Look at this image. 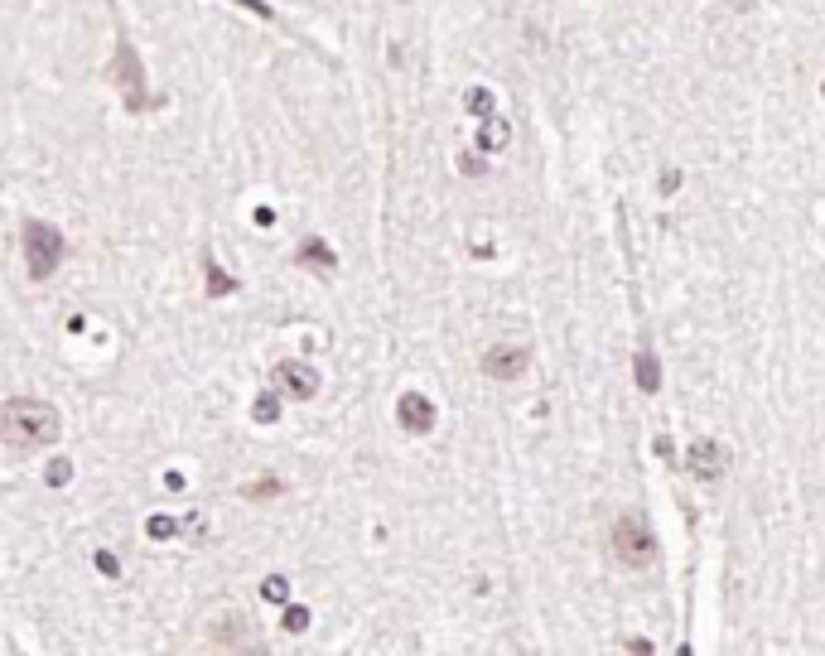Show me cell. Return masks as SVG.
Masks as SVG:
<instances>
[{
  "label": "cell",
  "mask_w": 825,
  "mask_h": 656,
  "mask_svg": "<svg viewBox=\"0 0 825 656\" xmlns=\"http://www.w3.org/2000/svg\"><path fill=\"white\" fill-rule=\"evenodd\" d=\"M58 435H63V415L49 401H39V396H10L0 406V444L29 454V449H49Z\"/></svg>",
  "instance_id": "obj_1"
},
{
  "label": "cell",
  "mask_w": 825,
  "mask_h": 656,
  "mask_svg": "<svg viewBox=\"0 0 825 656\" xmlns=\"http://www.w3.org/2000/svg\"><path fill=\"white\" fill-rule=\"evenodd\" d=\"M608 550H613V560L623 570H647L657 560V531L647 526V517L623 512V517H613V526H608Z\"/></svg>",
  "instance_id": "obj_2"
},
{
  "label": "cell",
  "mask_w": 825,
  "mask_h": 656,
  "mask_svg": "<svg viewBox=\"0 0 825 656\" xmlns=\"http://www.w3.org/2000/svg\"><path fill=\"white\" fill-rule=\"evenodd\" d=\"M63 256H68V242H63V232L49 227V222H29L25 227V266L34 280H49V275L63 266Z\"/></svg>",
  "instance_id": "obj_3"
},
{
  "label": "cell",
  "mask_w": 825,
  "mask_h": 656,
  "mask_svg": "<svg viewBox=\"0 0 825 656\" xmlns=\"http://www.w3.org/2000/svg\"><path fill=\"white\" fill-rule=\"evenodd\" d=\"M271 386L280 396H290V401H309V396H319V372L309 362H300V357H285V362H275Z\"/></svg>",
  "instance_id": "obj_4"
},
{
  "label": "cell",
  "mask_w": 825,
  "mask_h": 656,
  "mask_svg": "<svg viewBox=\"0 0 825 656\" xmlns=\"http://www.w3.org/2000/svg\"><path fill=\"white\" fill-rule=\"evenodd\" d=\"M686 468L695 483H719L724 478V468H729V449L719 444V439H695L686 454Z\"/></svg>",
  "instance_id": "obj_5"
},
{
  "label": "cell",
  "mask_w": 825,
  "mask_h": 656,
  "mask_svg": "<svg viewBox=\"0 0 825 656\" xmlns=\"http://www.w3.org/2000/svg\"><path fill=\"white\" fill-rule=\"evenodd\" d=\"M435 420H440V410H435V401H430L425 391H401V401H396V425H401L406 435H430Z\"/></svg>",
  "instance_id": "obj_6"
},
{
  "label": "cell",
  "mask_w": 825,
  "mask_h": 656,
  "mask_svg": "<svg viewBox=\"0 0 825 656\" xmlns=\"http://www.w3.org/2000/svg\"><path fill=\"white\" fill-rule=\"evenodd\" d=\"M526 367H531V353L517 343H493L483 353V377H493V382H517Z\"/></svg>",
  "instance_id": "obj_7"
},
{
  "label": "cell",
  "mask_w": 825,
  "mask_h": 656,
  "mask_svg": "<svg viewBox=\"0 0 825 656\" xmlns=\"http://www.w3.org/2000/svg\"><path fill=\"white\" fill-rule=\"evenodd\" d=\"M295 261H300V266H309V271H319V275L338 271V256H333V246L324 242V237H304V246L295 251Z\"/></svg>",
  "instance_id": "obj_8"
},
{
  "label": "cell",
  "mask_w": 825,
  "mask_h": 656,
  "mask_svg": "<svg viewBox=\"0 0 825 656\" xmlns=\"http://www.w3.org/2000/svg\"><path fill=\"white\" fill-rule=\"evenodd\" d=\"M507 140H512V126H507L497 111L478 121V150H483V155H497V150H507Z\"/></svg>",
  "instance_id": "obj_9"
},
{
  "label": "cell",
  "mask_w": 825,
  "mask_h": 656,
  "mask_svg": "<svg viewBox=\"0 0 825 656\" xmlns=\"http://www.w3.org/2000/svg\"><path fill=\"white\" fill-rule=\"evenodd\" d=\"M633 382H637V391H661V362H657V353L652 348H642V353H633Z\"/></svg>",
  "instance_id": "obj_10"
},
{
  "label": "cell",
  "mask_w": 825,
  "mask_h": 656,
  "mask_svg": "<svg viewBox=\"0 0 825 656\" xmlns=\"http://www.w3.org/2000/svg\"><path fill=\"white\" fill-rule=\"evenodd\" d=\"M208 632H213V642H218V647H242V632H247V618H242L237 608H232V613H218V618H213V628H208Z\"/></svg>",
  "instance_id": "obj_11"
},
{
  "label": "cell",
  "mask_w": 825,
  "mask_h": 656,
  "mask_svg": "<svg viewBox=\"0 0 825 656\" xmlns=\"http://www.w3.org/2000/svg\"><path fill=\"white\" fill-rule=\"evenodd\" d=\"M464 107L473 111L478 121H483V116H493V92H488V87H473V92L464 97Z\"/></svg>",
  "instance_id": "obj_12"
},
{
  "label": "cell",
  "mask_w": 825,
  "mask_h": 656,
  "mask_svg": "<svg viewBox=\"0 0 825 656\" xmlns=\"http://www.w3.org/2000/svg\"><path fill=\"white\" fill-rule=\"evenodd\" d=\"M251 415H256L261 425H271L275 415H280V391H275V386H271V391H266V396H261V401L251 406Z\"/></svg>",
  "instance_id": "obj_13"
},
{
  "label": "cell",
  "mask_w": 825,
  "mask_h": 656,
  "mask_svg": "<svg viewBox=\"0 0 825 656\" xmlns=\"http://www.w3.org/2000/svg\"><path fill=\"white\" fill-rule=\"evenodd\" d=\"M261 594H266L271 603H285L290 599V579H285V574H271V579L261 584Z\"/></svg>",
  "instance_id": "obj_14"
},
{
  "label": "cell",
  "mask_w": 825,
  "mask_h": 656,
  "mask_svg": "<svg viewBox=\"0 0 825 656\" xmlns=\"http://www.w3.org/2000/svg\"><path fill=\"white\" fill-rule=\"evenodd\" d=\"M309 628V608H285V632H304Z\"/></svg>",
  "instance_id": "obj_15"
},
{
  "label": "cell",
  "mask_w": 825,
  "mask_h": 656,
  "mask_svg": "<svg viewBox=\"0 0 825 656\" xmlns=\"http://www.w3.org/2000/svg\"><path fill=\"white\" fill-rule=\"evenodd\" d=\"M68 478H73V464H68V459H54V464H49V483L58 488V483H68Z\"/></svg>",
  "instance_id": "obj_16"
},
{
  "label": "cell",
  "mask_w": 825,
  "mask_h": 656,
  "mask_svg": "<svg viewBox=\"0 0 825 656\" xmlns=\"http://www.w3.org/2000/svg\"><path fill=\"white\" fill-rule=\"evenodd\" d=\"M174 531H179V526H174V521H165V517L150 521V536H174Z\"/></svg>",
  "instance_id": "obj_17"
},
{
  "label": "cell",
  "mask_w": 825,
  "mask_h": 656,
  "mask_svg": "<svg viewBox=\"0 0 825 656\" xmlns=\"http://www.w3.org/2000/svg\"><path fill=\"white\" fill-rule=\"evenodd\" d=\"M459 169H464V174H488V164L473 160V155H464V164H459Z\"/></svg>",
  "instance_id": "obj_18"
},
{
  "label": "cell",
  "mask_w": 825,
  "mask_h": 656,
  "mask_svg": "<svg viewBox=\"0 0 825 656\" xmlns=\"http://www.w3.org/2000/svg\"><path fill=\"white\" fill-rule=\"evenodd\" d=\"M821 97H825V82H821Z\"/></svg>",
  "instance_id": "obj_19"
}]
</instances>
